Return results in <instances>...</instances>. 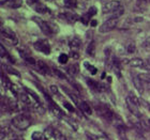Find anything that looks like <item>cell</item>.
Returning a JSON list of instances; mask_svg holds the SVG:
<instances>
[{"label": "cell", "mask_w": 150, "mask_h": 140, "mask_svg": "<svg viewBox=\"0 0 150 140\" xmlns=\"http://www.w3.org/2000/svg\"><path fill=\"white\" fill-rule=\"evenodd\" d=\"M96 13H97V9L92 6V8H90V10L88 11V15H89V16L91 17V16H93L94 14H96Z\"/></svg>", "instance_id": "35"}, {"label": "cell", "mask_w": 150, "mask_h": 140, "mask_svg": "<svg viewBox=\"0 0 150 140\" xmlns=\"http://www.w3.org/2000/svg\"><path fill=\"white\" fill-rule=\"evenodd\" d=\"M149 1H150V0H149Z\"/></svg>", "instance_id": "44"}, {"label": "cell", "mask_w": 150, "mask_h": 140, "mask_svg": "<svg viewBox=\"0 0 150 140\" xmlns=\"http://www.w3.org/2000/svg\"><path fill=\"white\" fill-rule=\"evenodd\" d=\"M68 72H69V74L71 75V76H76V75L79 73V65L76 64V63L72 64V65L68 69Z\"/></svg>", "instance_id": "21"}, {"label": "cell", "mask_w": 150, "mask_h": 140, "mask_svg": "<svg viewBox=\"0 0 150 140\" xmlns=\"http://www.w3.org/2000/svg\"><path fill=\"white\" fill-rule=\"evenodd\" d=\"M79 107H81V109L85 112V113H86V115H91V113H92L91 107L88 105V103H86V102H81Z\"/></svg>", "instance_id": "22"}, {"label": "cell", "mask_w": 150, "mask_h": 140, "mask_svg": "<svg viewBox=\"0 0 150 140\" xmlns=\"http://www.w3.org/2000/svg\"><path fill=\"white\" fill-rule=\"evenodd\" d=\"M132 80H133V84H134L135 89L141 94L144 93V84H143L139 75H133L132 76Z\"/></svg>", "instance_id": "10"}, {"label": "cell", "mask_w": 150, "mask_h": 140, "mask_svg": "<svg viewBox=\"0 0 150 140\" xmlns=\"http://www.w3.org/2000/svg\"><path fill=\"white\" fill-rule=\"evenodd\" d=\"M9 6L13 8V9H16V8H19V6H22L23 3V0H9V1H6Z\"/></svg>", "instance_id": "24"}, {"label": "cell", "mask_w": 150, "mask_h": 140, "mask_svg": "<svg viewBox=\"0 0 150 140\" xmlns=\"http://www.w3.org/2000/svg\"><path fill=\"white\" fill-rule=\"evenodd\" d=\"M121 6L118 0H110L108 2H106L103 6V12L104 13H112L115 12L116 10L118 9L119 6Z\"/></svg>", "instance_id": "7"}, {"label": "cell", "mask_w": 150, "mask_h": 140, "mask_svg": "<svg viewBox=\"0 0 150 140\" xmlns=\"http://www.w3.org/2000/svg\"><path fill=\"white\" fill-rule=\"evenodd\" d=\"M81 46V41L78 39V37H73L71 42H70V47L72 48L73 50H77L79 49Z\"/></svg>", "instance_id": "16"}, {"label": "cell", "mask_w": 150, "mask_h": 140, "mask_svg": "<svg viewBox=\"0 0 150 140\" xmlns=\"http://www.w3.org/2000/svg\"><path fill=\"white\" fill-rule=\"evenodd\" d=\"M48 103H50V110H52V112H53V115H55L56 118L62 119V117L64 115H63L62 110H61L56 104L54 103V102H52V101L50 100V97H48Z\"/></svg>", "instance_id": "11"}, {"label": "cell", "mask_w": 150, "mask_h": 140, "mask_svg": "<svg viewBox=\"0 0 150 140\" xmlns=\"http://www.w3.org/2000/svg\"><path fill=\"white\" fill-rule=\"evenodd\" d=\"M1 37L6 41H8L9 43L12 44V45H17V43H18L17 37H16L15 33H14L12 30H10V29H2V30H1Z\"/></svg>", "instance_id": "5"}, {"label": "cell", "mask_w": 150, "mask_h": 140, "mask_svg": "<svg viewBox=\"0 0 150 140\" xmlns=\"http://www.w3.org/2000/svg\"><path fill=\"white\" fill-rule=\"evenodd\" d=\"M128 64L131 68H135V69H146L147 62H145L142 58H133V59L129 60Z\"/></svg>", "instance_id": "9"}, {"label": "cell", "mask_w": 150, "mask_h": 140, "mask_svg": "<svg viewBox=\"0 0 150 140\" xmlns=\"http://www.w3.org/2000/svg\"><path fill=\"white\" fill-rule=\"evenodd\" d=\"M35 10L38 13H41V14H46V13H50V10L45 4H42V3L38 2L35 6Z\"/></svg>", "instance_id": "15"}, {"label": "cell", "mask_w": 150, "mask_h": 140, "mask_svg": "<svg viewBox=\"0 0 150 140\" xmlns=\"http://www.w3.org/2000/svg\"><path fill=\"white\" fill-rule=\"evenodd\" d=\"M54 72V74L56 75L57 77L60 78V79H66V76H64V74H63L62 72H60L59 70H57V69H54L53 70Z\"/></svg>", "instance_id": "33"}, {"label": "cell", "mask_w": 150, "mask_h": 140, "mask_svg": "<svg viewBox=\"0 0 150 140\" xmlns=\"http://www.w3.org/2000/svg\"><path fill=\"white\" fill-rule=\"evenodd\" d=\"M85 65H86V69L88 70V71L90 72L91 74L92 75H94V74H97V72H98V70L96 69V68H94V66H92L91 65V64H89V63H85Z\"/></svg>", "instance_id": "30"}, {"label": "cell", "mask_w": 150, "mask_h": 140, "mask_svg": "<svg viewBox=\"0 0 150 140\" xmlns=\"http://www.w3.org/2000/svg\"><path fill=\"white\" fill-rule=\"evenodd\" d=\"M125 103H127V106H128L129 110H130V112H131L132 115H134V117H136V118H141V112H139V106L135 105L133 102H132L129 97H127V100H125Z\"/></svg>", "instance_id": "8"}, {"label": "cell", "mask_w": 150, "mask_h": 140, "mask_svg": "<svg viewBox=\"0 0 150 140\" xmlns=\"http://www.w3.org/2000/svg\"><path fill=\"white\" fill-rule=\"evenodd\" d=\"M0 55H1V57H2V58H3V57L8 56V55H6V48H4L2 45L0 46Z\"/></svg>", "instance_id": "36"}, {"label": "cell", "mask_w": 150, "mask_h": 140, "mask_svg": "<svg viewBox=\"0 0 150 140\" xmlns=\"http://www.w3.org/2000/svg\"><path fill=\"white\" fill-rule=\"evenodd\" d=\"M32 140H46V136L42 132H35L32 134Z\"/></svg>", "instance_id": "23"}, {"label": "cell", "mask_w": 150, "mask_h": 140, "mask_svg": "<svg viewBox=\"0 0 150 140\" xmlns=\"http://www.w3.org/2000/svg\"><path fill=\"white\" fill-rule=\"evenodd\" d=\"M123 13H125V8L122 6H120L118 8V9L116 10L115 12H112V17L110 18H116V19H118L119 17H121L122 15H123Z\"/></svg>", "instance_id": "18"}, {"label": "cell", "mask_w": 150, "mask_h": 140, "mask_svg": "<svg viewBox=\"0 0 150 140\" xmlns=\"http://www.w3.org/2000/svg\"><path fill=\"white\" fill-rule=\"evenodd\" d=\"M125 140H127V139H125Z\"/></svg>", "instance_id": "43"}, {"label": "cell", "mask_w": 150, "mask_h": 140, "mask_svg": "<svg viewBox=\"0 0 150 140\" xmlns=\"http://www.w3.org/2000/svg\"><path fill=\"white\" fill-rule=\"evenodd\" d=\"M135 50H136L135 44L134 43H129L128 46H127V51H128L129 53H135Z\"/></svg>", "instance_id": "31"}, {"label": "cell", "mask_w": 150, "mask_h": 140, "mask_svg": "<svg viewBox=\"0 0 150 140\" xmlns=\"http://www.w3.org/2000/svg\"><path fill=\"white\" fill-rule=\"evenodd\" d=\"M142 48H143L145 51H150V37H147V39L143 42V44H142Z\"/></svg>", "instance_id": "26"}, {"label": "cell", "mask_w": 150, "mask_h": 140, "mask_svg": "<svg viewBox=\"0 0 150 140\" xmlns=\"http://www.w3.org/2000/svg\"><path fill=\"white\" fill-rule=\"evenodd\" d=\"M148 123H149V125H150V119H148Z\"/></svg>", "instance_id": "42"}, {"label": "cell", "mask_w": 150, "mask_h": 140, "mask_svg": "<svg viewBox=\"0 0 150 140\" xmlns=\"http://www.w3.org/2000/svg\"><path fill=\"white\" fill-rule=\"evenodd\" d=\"M139 77H141L143 84H146V86L150 89V77L149 76L146 75V74H139Z\"/></svg>", "instance_id": "25"}, {"label": "cell", "mask_w": 150, "mask_h": 140, "mask_svg": "<svg viewBox=\"0 0 150 140\" xmlns=\"http://www.w3.org/2000/svg\"><path fill=\"white\" fill-rule=\"evenodd\" d=\"M118 25V19L116 18H108L106 22H104L102 25L100 26V28H99V31L101 33H107V32H110L112 30L117 27Z\"/></svg>", "instance_id": "3"}, {"label": "cell", "mask_w": 150, "mask_h": 140, "mask_svg": "<svg viewBox=\"0 0 150 140\" xmlns=\"http://www.w3.org/2000/svg\"><path fill=\"white\" fill-rule=\"evenodd\" d=\"M137 1L139 3H146V2H147V0H137Z\"/></svg>", "instance_id": "40"}, {"label": "cell", "mask_w": 150, "mask_h": 140, "mask_svg": "<svg viewBox=\"0 0 150 140\" xmlns=\"http://www.w3.org/2000/svg\"><path fill=\"white\" fill-rule=\"evenodd\" d=\"M35 48L41 53L48 55L50 53V46L46 40H39L35 43Z\"/></svg>", "instance_id": "6"}, {"label": "cell", "mask_w": 150, "mask_h": 140, "mask_svg": "<svg viewBox=\"0 0 150 140\" xmlns=\"http://www.w3.org/2000/svg\"><path fill=\"white\" fill-rule=\"evenodd\" d=\"M87 84L93 91H101V84H98L97 81L92 79H87Z\"/></svg>", "instance_id": "19"}, {"label": "cell", "mask_w": 150, "mask_h": 140, "mask_svg": "<svg viewBox=\"0 0 150 140\" xmlns=\"http://www.w3.org/2000/svg\"><path fill=\"white\" fill-rule=\"evenodd\" d=\"M64 107H66L67 109H68V110H69V111H71V112H73L74 111V108H73V106L71 105V104H69V103H64Z\"/></svg>", "instance_id": "37"}, {"label": "cell", "mask_w": 150, "mask_h": 140, "mask_svg": "<svg viewBox=\"0 0 150 140\" xmlns=\"http://www.w3.org/2000/svg\"><path fill=\"white\" fill-rule=\"evenodd\" d=\"M71 56H72L74 59H78V58H79V55H78L77 53H75V51H72V53H71Z\"/></svg>", "instance_id": "38"}, {"label": "cell", "mask_w": 150, "mask_h": 140, "mask_svg": "<svg viewBox=\"0 0 150 140\" xmlns=\"http://www.w3.org/2000/svg\"><path fill=\"white\" fill-rule=\"evenodd\" d=\"M96 109H97V112L99 113V115H101L103 119H105L106 121L112 122L115 121V113L110 110L107 106L102 105V104H99V105L96 106Z\"/></svg>", "instance_id": "2"}, {"label": "cell", "mask_w": 150, "mask_h": 140, "mask_svg": "<svg viewBox=\"0 0 150 140\" xmlns=\"http://www.w3.org/2000/svg\"><path fill=\"white\" fill-rule=\"evenodd\" d=\"M46 133H50V136L54 138L55 140H67V138L64 137V135H62L59 131H57L56 128H47Z\"/></svg>", "instance_id": "13"}, {"label": "cell", "mask_w": 150, "mask_h": 140, "mask_svg": "<svg viewBox=\"0 0 150 140\" xmlns=\"http://www.w3.org/2000/svg\"><path fill=\"white\" fill-rule=\"evenodd\" d=\"M128 97L132 101V102H133V103L135 104V105L141 106V100H138V97H137V96H135L134 94H130V95H129Z\"/></svg>", "instance_id": "29"}, {"label": "cell", "mask_w": 150, "mask_h": 140, "mask_svg": "<svg viewBox=\"0 0 150 140\" xmlns=\"http://www.w3.org/2000/svg\"><path fill=\"white\" fill-rule=\"evenodd\" d=\"M92 26H96L97 25V20H92V24H91Z\"/></svg>", "instance_id": "41"}, {"label": "cell", "mask_w": 150, "mask_h": 140, "mask_svg": "<svg viewBox=\"0 0 150 140\" xmlns=\"http://www.w3.org/2000/svg\"><path fill=\"white\" fill-rule=\"evenodd\" d=\"M37 68H38V71L40 72V73H42V74H45V75H50V68L47 66V64L44 61H42V60H39V61H37Z\"/></svg>", "instance_id": "12"}, {"label": "cell", "mask_w": 150, "mask_h": 140, "mask_svg": "<svg viewBox=\"0 0 150 140\" xmlns=\"http://www.w3.org/2000/svg\"><path fill=\"white\" fill-rule=\"evenodd\" d=\"M12 125L19 131H25L31 125V119L28 115H18L12 119Z\"/></svg>", "instance_id": "1"}, {"label": "cell", "mask_w": 150, "mask_h": 140, "mask_svg": "<svg viewBox=\"0 0 150 140\" xmlns=\"http://www.w3.org/2000/svg\"><path fill=\"white\" fill-rule=\"evenodd\" d=\"M64 4L68 8H75L77 4V1L76 0H64Z\"/></svg>", "instance_id": "28"}, {"label": "cell", "mask_w": 150, "mask_h": 140, "mask_svg": "<svg viewBox=\"0 0 150 140\" xmlns=\"http://www.w3.org/2000/svg\"><path fill=\"white\" fill-rule=\"evenodd\" d=\"M61 17H63V18L67 19V20L70 23H74L78 19L77 15L74 14V13H64L63 15H61Z\"/></svg>", "instance_id": "17"}, {"label": "cell", "mask_w": 150, "mask_h": 140, "mask_svg": "<svg viewBox=\"0 0 150 140\" xmlns=\"http://www.w3.org/2000/svg\"><path fill=\"white\" fill-rule=\"evenodd\" d=\"M50 92H52V93L53 94H59V91H58V88L56 87V86H54V84H52V86H50Z\"/></svg>", "instance_id": "34"}, {"label": "cell", "mask_w": 150, "mask_h": 140, "mask_svg": "<svg viewBox=\"0 0 150 140\" xmlns=\"http://www.w3.org/2000/svg\"><path fill=\"white\" fill-rule=\"evenodd\" d=\"M3 68L6 70V71L9 72L10 74H13V75H16V76H19V73L17 71H16L15 69H13V68H11V66L9 65H6V64H3Z\"/></svg>", "instance_id": "27"}, {"label": "cell", "mask_w": 150, "mask_h": 140, "mask_svg": "<svg viewBox=\"0 0 150 140\" xmlns=\"http://www.w3.org/2000/svg\"><path fill=\"white\" fill-rule=\"evenodd\" d=\"M145 70H147L148 72H150V59L148 60L147 64H146V69H145Z\"/></svg>", "instance_id": "39"}, {"label": "cell", "mask_w": 150, "mask_h": 140, "mask_svg": "<svg viewBox=\"0 0 150 140\" xmlns=\"http://www.w3.org/2000/svg\"><path fill=\"white\" fill-rule=\"evenodd\" d=\"M89 137L91 138L92 140H110L108 137L104 133H93V134H89Z\"/></svg>", "instance_id": "14"}, {"label": "cell", "mask_w": 150, "mask_h": 140, "mask_svg": "<svg viewBox=\"0 0 150 140\" xmlns=\"http://www.w3.org/2000/svg\"><path fill=\"white\" fill-rule=\"evenodd\" d=\"M33 20L38 24V26L40 27V29L42 30L43 33L47 35H52L54 34L53 30H52V26H50V22H45L40 17H33Z\"/></svg>", "instance_id": "4"}, {"label": "cell", "mask_w": 150, "mask_h": 140, "mask_svg": "<svg viewBox=\"0 0 150 140\" xmlns=\"http://www.w3.org/2000/svg\"><path fill=\"white\" fill-rule=\"evenodd\" d=\"M59 62L60 63H62V64H66L67 62H68V60H69V57L67 56L66 53H61L59 56Z\"/></svg>", "instance_id": "32"}, {"label": "cell", "mask_w": 150, "mask_h": 140, "mask_svg": "<svg viewBox=\"0 0 150 140\" xmlns=\"http://www.w3.org/2000/svg\"><path fill=\"white\" fill-rule=\"evenodd\" d=\"M86 51L90 57H94V55H96V43H94V41H91L90 44L88 45Z\"/></svg>", "instance_id": "20"}]
</instances>
